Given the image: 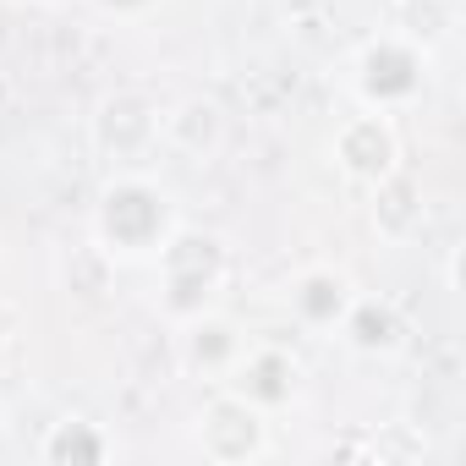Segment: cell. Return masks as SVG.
Returning a JSON list of instances; mask_svg holds the SVG:
<instances>
[{"mask_svg":"<svg viewBox=\"0 0 466 466\" xmlns=\"http://www.w3.org/2000/svg\"><path fill=\"white\" fill-rule=\"evenodd\" d=\"M28 6H45L50 12V6H66V0H28Z\"/></svg>","mask_w":466,"mask_h":466,"instance_id":"obj_15","label":"cell"},{"mask_svg":"<svg viewBox=\"0 0 466 466\" xmlns=\"http://www.w3.org/2000/svg\"><path fill=\"white\" fill-rule=\"evenodd\" d=\"M302 362H297V351L291 346H280V340H269V335H253L248 340V351L237 357V368L225 373V384L219 390H230V395H242L248 406H258L269 422L286 411V406H297L302 400Z\"/></svg>","mask_w":466,"mask_h":466,"instance_id":"obj_5","label":"cell"},{"mask_svg":"<svg viewBox=\"0 0 466 466\" xmlns=\"http://www.w3.org/2000/svg\"><path fill=\"white\" fill-rule=\"evenodd\" d=\"M225 132H230L225 110L203 94H187L170 110H159V143L181 159H214L225 148Z\"/></svg>","mask_w":466,"mask_h":466,"instance_id":"obj_10","label":"cell"},{"mask_svg":"<svg viewBox=\"0 0 466 466\" xmlns=\"http://www.w3.org/2000/svg\"><path fill=\"white\" fill-rule=\"evenodd\" d=\"M428 88V50L422 39H411L406 28H390L379 39H368L357 56H351V94H357V110H384V116H400L422 99Z\"/></svg>","mask_w":466,"mask_h":466,"instance_id":"obj_3","label":"cell"},{"mask_svg":"<svg viewBox=\"0 0 466 466\" xmlns=\"http://www.w3.org/2000/svg\"><path fill=\"white\" fill-rule=\"evenodd\" d=\"M335 340L351 346L357 357H390V351H400V340H406V319H400V308H395L390 297H362V291H357V302L346 308Z\"/></svg>","mask_w":466,"mask_h":466,"instance_id":"obj_11","label":"cell"},{"mask_svg":"<svg viewBox=\"0 0 466 466\" xmlns=\"http://www.w3.org/2000/svg\"><path fill=\"white\" fill-rule=\"evenodd\" d=\"M248 340H253V335L230 319V313L208 308V313L176 324V362H181L187 379H198V384L214 390V384H225L230 368H237V357L248 351Z\"/></svg>","mask_w":466,"mask_h":466,"instance_id":"obj_8","label":"cell"},{"mask_svg":"<svg viewBox=\"0 0 466 466\" xmlns=\"http://www.w3.org/2000/svg\"><path fill=\"white\" fill-rule=\"evenodd\" d=\"M329 159L351 187H379L390 170H400V132L395 116L384 110H357L335 127L329 137Z\"/></svg>","mask_w":466,"mask_h":466,"instance_id":"obj_6","label":"cell"},{"mask_svg":"<svg viewBox=\"0 0 466 466\" xmlns=\"http://www.w3.org/2000/svg\"><path fill=\"white\" fill-rule=\"evenodd\" d=\"M192 444H198V455L214 461V466H253V461H264V455L275 450L269 417H264L258 406H248L242 395L219 390V384L208 390V400H203L198 417H192Z\"/></svg>","mask_w":466,"mask_h":466,"instance_id":"obj_4","label":"cell"},{"mask_svg":"<svg viewBox=\"0 0 466 466\" xmlns=\"http://www.w3.org/2000/svg\"><path fill=\"white\" fill-rule=\"evenodd\" d=\"M94 6L105 17H116V23H143V17H154L165 6V0H94Z\"/></svg>","mask_w":466,"mask_h":466,"instance_id":"obj_14","label":"cell"},{"mask_svg":"<svg viewBox=\"0 0 466 466\" xmlns=\"http://www.w3.org/2000/svg\"><path fill=\"white\" fill-rule=\"evenodd\" d=\"M94 148L121 165H143L159 148V105L137 88H116L94 110Z\"/></svg>","mask_w":466,"mask_h":466,"instance_id":"obj_7","label":"cell"},{"mask_svg":"<svg viewBox=\"0 0 466 466\" xmlns=\"http://www.w3.org/2000/svg\"><path fill=\"white\" fill-rule=\"evenodd\" d=\"M39 461H50V466H105V461H116V433L94 417H56L39 439Z\"/></svg>","mask_w":466,"mask_h":466,"instance_id":"obj_12","label":"cell"},{"mask_svg":"<svg viewBox=\"0 0 466 466\" xmlns=\"http://www.w3.org/2000/svg\"><path fill=\"white\" fill-rule=\"evenodd\" d=\"M373 192V225L384 230L390 242H406L411 230H417V219H422V187H417V176L400 165V170H390L379 187H368Z\"/></svg>","mask_w":466,"mask_h":466,"instance_id":"obj_13","label":"cell"},{"mask_svg":"<svg viewBox=\"0 0 466 466\" xmlns=\"http://www.w3.org/2000/svg\"><path fill=\"white\" fill-rule=\"evenodd\" d=\"M181 225L176 214V192L165 181H154L143 165H121L99 198H94V214H88V242L116 264V269H132V264H154L159 248L170 242V230Z\"/></svg>","mask_w":466,"mask_h":466,"instance_id":"obj_1","label":"cell"},{"mask_svg":"<svg viewBox=\"0 0 466 466\" xmlns=\"http://www.w3.org/2000/svg\"><path fill=\"white\" fill-rule=\"evenodd\" d=\"M351 302H357V286H351V275L335 269V264H308V269H297L291 286H286V319H291L302 335H319V340H329V335L340 329V319H346Z\"/></svg>","mask_w":466,"mask_h":466,"instance_id":"obj_9","label":"cell"},{"mask_svg":"<svg viewBox=\"0 0 466 466\" xmlns=\"http://www.w3.org/2000/svg\"><path fill=\"white\" fill-rule=\"evenodd\" d=\"M148 269L159 275V313L170 324H187V319L219 308V297L230 286V248L214 237V230L176 225L170 242L159 248V258Z\"/></svg>","mask_w":466,"mask_h":466,"instance_id":"obj_2","label":"cell"}]
</instances>
